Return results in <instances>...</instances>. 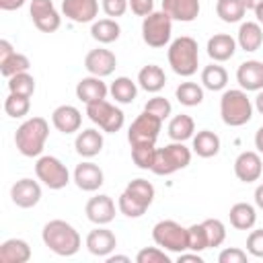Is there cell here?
<instances>
[{"mask_svg": "<svg viewBox=\"0 0 263 263\" xmlns=\"http://www.w3.org/2000/svg\"><path fill=\"white\" fill-rule=\"evenodd\" d=\"M208 55L214 60V62H228L234 53H236V39L230 37L228 33H216L208 39Z\"/></svg>", "mask_w": 263, "mask_h": 263, "instance_id": "cell-23", "label": "cell"}, {"mask_svg": "<svg viewBox=\"0 0 263 263\" xmlns=\"http://www.w3.org/2000/svg\"><path fill=\"white\" fill-rule=\"evenodd\" d=\"M261 2H263V0H242V4H245V8H247V10H255Z\"/></svg>", "mask_w": 263, "mask_h": 263, "instance_id": "cell-57", "label": "cell"}, {"mask_svg": "<svg viewBox=\"0 0 263 263\" xmlns=\"http://www.w3.org/2000/svg\"><path fill=\"white\" fill-rule=\"evenodd\" d=\"M201 84H203V88H208L212 92L224 90L226 84H228V72H226V68L220 66L218 62L205 66L201 70Z\"/></svg>", "mask_w": 263, "mask_h": 263, "instance_id": "cell-33", "label": "cell"}, {"mask_svg": "<svg viewBox=\"0 0 263 263\" xmlns=\"http://www.w3.org/2000/svg\"><path fill=\"white\" fill-rule=\"evenodd\" d=\"M51 123L58 132H62L66 136L76 134V132H80V125H82V113L74 105H60L51 113Z\"/></svg>", "mask_w": 263, "mask_h": 263, "instance_id": "cell-20", "label": "cell"}, {"mask_svg": "<svg viewBox=\"0 0 263 263\" xmlns=\"http://www.w3.org/2000/svg\"><path fill=\"white\" fill-rule=\"evenodd\" d=\"M255 205L259 208V210H263V183H259L257 187H255Z\"/></svg>", "mask_w": 263, "mask_h": 263, "instance_id": "cell-53", "label": "cell"}, {"mask_svg": "<svg viewBox=\"0 0 263 263\" xmlns=\"http://www.w3.org/2000/svg\"><path fill=\"white\" fill-rule=\"evenodd\" d=\"M103 134L95 127H86L82 132L76 134V140H74V148L76 152L82 156V158H92L97 156L101 150H103Z\"/></svg>", "mask_w": 263, "mask_h": 263, "instance_id": "cell-24", "label": "cell"}, {"mask_svg": "<svg viewBox=\"0 0 263 263\" xmlns=\"http://www.w3.org/2000/svg\"><path fill=\"white\" fill-rule=\"evenodd\" d=\"M101 8L109 18H117L127 12L129 0H101Z\"/></svg>", "mask_w": 263, "mask_h": 263, "instance_id": "cell-47", "label": "cell"}, {"mask_svg": "<svg viewBox=\"0 0 263 263\" xmlns=\"http://www.w3.org/2000/svg\"><path fill=\"white\" fill-rule=\"evenodd\" d=\"M253 109L255 105L242 88H228L220 97V117L230 127H240L249 123L253 117Z\"/></svg>", "mask_w": 263, "mask_h": 263, "instance_id": "cell-4", "label": "cell"}, {"mask_svg": "<svg viewBox=\"0 0 263 263\" xmlns=\"http://www.w3.org/2000/svg\"><path fill=\"white\" fill-rule=\"evenodd\" d=\"M84 214H86V218H88L92 224L105 226V224H109V222L115 220V201H113L109 195L99 193V195H95V197H90V199L86 201Z\"/></svg>", "mask_w": 263, "mask_h": 263, "instance_id": "cell-16", "label": "cell"}, {"mask_svg": "<svg viewBox=\"0 0 263 263\" xmlns=\"http://www.w3.org/2000/svg\"><path fill=\"white\" fill-rule=\"evenodd\" d=\"M16 51L12 47V43L8 39H0V64H4L8 58H12Z\"/></svg>", "mask_w": 263, "mask_h": 263, "instance_id": "cell-50", "label": "cell"}, {"mask_svg": "<svg viewBox=\"0 0 263 263\" xmlns=\"http://www.w3.org/2000/svg\"><path fill=\"white\" fill-rule=\"evenodd\" d=\"M136 261L138 263H171V257L166 255L164 249H160L156 245V247H144V249H140L138 255H136Z\"/></svg>", "mask_w": 263, "mask_h": 263, "instance_id": "cell-44", "label": "cell"}, {"mask_svg": "<svg viewBox=\"0 0 263 263\" xmlns=\"http://www.w3.org/2000/svg\"><path fill=\"white\" fill-rule=\"evenodd\" d=\"M203 228H205V236H208V247L214 249V247H220L224 240H226V226L222 220L218 218H208L201 222Z\"/></svg>", "mask_w": 263, "mask_h": 263, "instance_id": "cell-40", "label": "cell"}, {"mask_svg": "<svg viewBox=\"0 0 263 263\" xmlns=\"http://www.w3.org/2000/svg\"><path fill=\"white\" fill-rule=\"evenodd\" d=\"M29 14H31L33 25L41 33H53L62 25V14L58 12V8L53 6L51 0H31Z\"/></svg>", "mask_w": 263, "mask_h": 263, "instance_id": "cell-11", "label": "cell"}, {"mask_svg": "<svg viewBox=\"0 0 263 263\" xmlns=\"http://www.w3.org/2000/svg\"><path fill=\"white\" fill-rule=\"evenodd\" d=\"M255 148H257V152L259 154H263V125L257 129V134H255Z\"/></svg>", "mask_w": 263, "mask_h": 263, "instance_id": "cell-54", "label": "cell"}, {"mask_svg": "<svg viewBox=\"0 0 263 263\" xmlns=\"http://www.w3.org/2000/svg\"><path fill=\"white\" fill-rule=\"evenodd\" d=\"M173 35V18L164 10H154L142 21V39L148 47H164L171 43Z\"/></svg>", "mask_w": 263, "mask_h": 263, "instance_id": "cell-7", "label": "cell"}, {"mask_svg": "<svg viewBox=\"0 0 263 263\" xmlns=\"http://www.w3.org/2000/svg\"><path fill=\"white\" fill-rule=\"evenodd\" d=\"M152 240L164 249L166 253H183L189 251V236L187 228L175 220H160L152 226Z\"/></svg>", "mask_w": 263, "mask_h": 263, "instance_id": "cell-6", "label": "cell"}, {"mask_svg": "<svg viewBox=\"0 0 263 263\" xmlns=\"http://www.w3.org/2000/svg\"><path fill=\"white\" fill-rule=\"evenodd\" d=\"M31 259V247L23 238H8L0 245V263H27Z\"/></svg>", "mask_w": 263, "mask_h": 263, "instance_id": "cell-26", "label": "cell"}, {"mask_svg": "<svg viewBox=\"0 0 263 263\" xmlns=\"http://www.w3.org/2000/svg\"><path fill=\"white\" fill-rule=\"evenodd\" d=\"M84 68L90 76H99V78H105V76H111L113 70L117 68V58L111 49H105V47H97V49H90L84 58Z\"/></svg>", "mask_w": 263, "mask_h": 263, "instance_id": "cell-12", "label": "cell"}, {"mask_svg": "<svg viewBox=\"0 0 263 263\" xmlns=\"http://www.w3.org/2000/svg\"><path fill=\"white\" fill-rule=\"evenodd\" d=\"M29 68H31L29 58L25 53H18V51L12 58H8L4 64H0V72H2L4 78H10V76H14L18 72H29Z\"/></svg>", "mask_w": 263, "mask_h": 263, "instance_id": "cell-42", "label": "cell"}, {"mask_svg": "<svg viewBox=\"0 0 263 263\" xmlns=\"http://www.w3.org/2000/svg\"><path fill=\"white\" fill-rule=\"evenodd\" d=\"M166 134H168V138L173 142H185V140L193 138V134H195V121H193V117L191 115H185V113L171 117L168 127H166Z\"/></svg>", "mask_w": 263, "mask_h": 263, "instance_id": "cell-31", "label": "cell"}, {"mask_svg": "<svg viewBox=\"0 0 263 263\" xmlns=\"http://www.w3.org/2000/svg\"><path fill=\"white\" fill-rule=\"evenodd\" d=\"M144 111H146V113H152V115H156L158 119H162V121H164V119L171 115L173 107H171L168 99H164V97L156 95V97H152V99H148V101H146Z\"/></svg>", "mask_w": 263, "mask_h": 263, "instance_id": "cell-45", "label": "cell"}, {"mask_svg": "<svg viewBox=\"0 0 263 263\" xmlns=\"http://www.w3.org/2000/svg\"><path fill=\"white\" fill-rule=\"evenodd\" d=\"M255 109L263 115V88L257 92V97H255Z\"/></svg>", "mask_w": 263, "mask_h": 263, "instance_id": "cell-56", "label": "cell"}, {"mask_svg": "<svg viewBox=\"0 0 263 263\" xmlns=\"http://www.w3.org/2000/svg\"><path fill=\"white\" fill-rule=\"evenodd\" d=\"M8 80V92H14V95H23V97H33L35 92V78L29 74V72H18Z\"/></svg>", "mask_w": 263, "mask_h": 263, "instance_id": "cell-39", "label": "cell"}, {"mask_svg": "<svg viewBox=\"0 0 263 263\" xmlns=\"http://www.w3.org/2000/svg\"><path fill=\"white\" fill-rule=\"evenodd\" d=\"M41 238L43 245L60 257H72L82 247L78 230L66 220H49L41 230Z\"/></svg>", "mask_w": 263, "mask_h": 263, "instance_id": "cell-1", "label": "cell"}, {"mask_svg": "<svg viewBox=\"0 0 263 263\" xmlns=\"http://www.w3.org/2000/svg\"><path fill=\"white\" fill-rule=\"evenodd\" d=\"M177 261H179V263H187V261H193V263H203L201 255H199V253H195V251H183V253H179Z\"/></svg>", "mask_w": 263, "mask_h": 263, "instance_id": "cell-51", "label": "cell"}, {"mask_svg": "<svg viewBox=\"0 0 263 263\" xmlns=\"http://www.w3.org/2000/svg\"><path fill=\"white\" fill-rule=\"evenodd\" d=\"M117 210L123 214V216H127V218H140V216H144L146 214V205H142L136 197H132L127 191H123L121 195H119V199H117Z\"/></svg>", "mask_w": 263, "mask_h": 263, "instance_id": "cell-41", "label": "cell"}, {"mask_svg": "<svg viewBox=\"0 0 263 263\" xmlns=\"http://www.w3.org/2000/svg\"><path fill=\"white\" fill-rule=\"evenodd\" d=\"M154 158H156V146L154 144H138V146H132V160H134V164L138 168L152 171Z\"/></svg>", "mask_w": 263, "mask_h": 263, "instance_id": "cell-38", "label": "cell"}, {"mask_svg": "<svg viewBox=\"0 0 263 263\" xmlns=\"http://www.w3.org/2000/svg\"><path fill=\"white\" fill-rule=\"evenodd\" d=\"M27 0H0V8L2 10H18Z\"/></svg>", "mask_w": 263, "mask_h": 263, "instance_id": "cell-52", "label": "cell"}, {"mask_svg": "<svg viewBox=\"0 0 263 263\" xmlns=\"http://www.w3.org/2000/svg\"><path fill=\"white\" fill-rule=\"evenodd\" d=\"M175 97L185 107H197L203 101V86H199L197 82H181L175 88Z\"/></svg>", "mask_w": 263, "mask_h": 263, "instance_id": "cell-34", "label": "cell"}, {"mask_svg": "<svg viewBox=\"0 0 263 263\" xmlns=\"http://www.w3.org/2000/svg\"><path fill=\"white\" fill-rule=\"evenodd\" d=\"M236 82L247 92H259L263 88V62L247 60L236 70Z\"/></svg>", "mask_w": 263, "mask_h": 263, "instance_id": "cell-18", "label": "cell"}, {"mask_svg": "<svg viewBox=\"0 0 263 263\" xmlns=\"http://www.w3.org/2000/svg\"><path fill=\"white\" fill-rule=\"evenodd\" d=\"M72 181L76 183V187L80 191H97L105 183V175H103L99 164H95L90 160H84V162L76 164Z\"/></svg>", "mask_w": 263, "mask_h": 263, "instance_id": "cell-17", "label": "cell"}, {"mask_svg": "<svg viewBox=\"0 0 263 263\" xmlns=\"http://www.w3.org/2000/svg\"><path fill=\"white\" fill-rule=\"evenodd\" d=\"M10 199L16 208H23V210L35 208L41 199V185L29 177H23L10 187Z\"/></svg>", "mask_w": 263, "mask_h": 263, "instance_id": "cell-14", "label": "cell"}, {"mask_svg": "<svg viewBox=\"0 0 263 263\" xmlns=\"http://www.w3.org/2000/svg\"><path fill=\"white\" fill-rule=\"evenodd\" d=\"M115 247H117V238L105 226H97L86 234V249L95 257H109L115 251Z\"/></svg>", "mask_w": 263, "mask_h": 263, "instance_id": "cell-19", "label": "cell"}, {"mask_svg": "<svg viewBox=\"0 0 263 263\" xmlns=\"http://www.w3.org/2000/svg\"><path fill=\"white\" fill-rule=\"evenodd\" d=\"M166 60H168V66L175 74H179L183 78L193 76L197 72V66H199L197 41L189 35H181V37L173 39L168 45V51H166Z\"/></svg>", "mask_w": 263, "mask_h": 263, "instance_id": "cell-3", "label": "cell"}, {"mask_svg": "<svg viewBox=\"0 0 263 263\" xmlns=\"http://www.w3.org/2000/svg\"><path fill=\"white\" fill-rule=\"evenodd\" d=\"M105 261H107V263H115V261H121V263H129L132 259H129L127 255H113V253H111L109 257H105Z\"/></svg>", "mask_w": 263, "mask_h": 263, "instance_id": "cell-55", "label": "cell"}, {"mask_svg": "<svg viewBox=\"0 0 263 263\" xmlns=\"http://www.w3.org/2000/svg\"><path fill=\"white\" fill-rule=\"evenodd\" d=\"M247 261H249L247 251H242L238 247H228V249L220 251V255H218V263H247Z\"/></svg>", "mask_w": 263, "mask_h": 263, "instance_id": "cell-48", "label": "cell"}, {"mask_svg": "<svg viewBox=\"0 0 263 263\" xmlns=\"http://www.w3.org/2000/svg\"><path fill=\"white\" fill-rule=\"evenodd\" d=\"M187 236H189V251H195V253H201L208 247V236H205V228L203 224H191L187 228Z\"/></svg>", "mask_w": 263, "mask_h": 263, "instance_id": "cell-43", "label": "cell"}, {"mask_svg": "<svg viewBox=\"0 0 263 263\" xmlns=\"http://www.w3.org/2000/svg\"><path fill=\"white\" fill-rule=\"evenodd\" d=\"M247 8L242 0H218L216 2V14L224 23H240Z\"/></svg>", "mask_w": 263, "mask_h": 263, "instance_id": "cell-35", "label": "cell"}, {"mask_svg": "<svg viewBox=\"0 0 263 263\" xmlns=\"http://www.w3.org/2000/svg\"><path fill=\"white\" fill-rule=\"evenodd\" d=\"M164 84H166V74L156 64H148L138 72V86L146 92H160Z\"/></svg>", "mask_w": 263, "mask_h": 263, "instance_id": "cell-27", "label": "cell"}, {"mask_svg": "<svg viewBox=\"0 0 263 263\" xmlns=\"http://www.w3.org/2000/svg\"><path fill=\"white\" fill-rule=\"evenodd\" d=\"M123 191H127L132 197H136V199H138L142 205H146V208H150L152 201H154V197H156L154 185H152L150 181H146V179H134V181H129Z\"/></svg>", "mask_w": 263, "mask_h": 263, "instance_id": "cell-36", "label": "cell"}, {"mask_svg": "<svg viewBox=\"0 0 263 263\" xmlns=\"http://www.w3.org/2000/svg\"><path fill=\"white\" fill-rule=\"evenodd\" d=\"M109 95V86L103 82V78L99 76H84L78 80L76 84V97L88 105V103H95V101H101V99H107Z\"/></svg>", "mask_w": 263, "mask_h": 263, "instance_id": "cell-21", "label": "cell"}, {"mask_svg": "<svg viewBox=\"0 0 263 263\" xmlns=\"http://www.w3.org/2000/svg\"><path fill=\"white\" fill-rule=\"evenodd\" d=\"M86 115L88 119L99 125L105 134H115L123 127L125 123V115L119 107H115L113 103H109L107 99H101V101H95V103H88L86 105Z\"/></svg>", "mask_w": 263, "mask_h": 263, "instance_id": "cell-8", "label": "cell"}, {"mask_svg": "<svg viewBox=\"0 0 263 263\" xmlns=\"http://www.w3.org/2000/svg\"><path fill=\"white\" fill-rule=\"evenodd\" d=\"M31 109V97H23V95H14V92H8L6 101H4V111L8 117L12 119H21L29 113Z\"/></svg>", "mask_w": 263, "mask_h": 263, "instance_id": "cell-37", "label": "cell"}, {"mask_svg": "<svg viewBox=\"0 0 263 263\" xmlns=\"http://www.w3.org/2000/svg\"><path fill=\"white\" fill-rule=\"evenodd\" d=\"M129 10L136 16H148L154 12V0H129Z\"/></svg>", "mask_w": 263, "mask_h": 263, "instance_id": "cell-49", "label": "cell"}, {"mask_svg": "<svg viewBox=\"0 0 263 263\" xmlns=\"http://www.w3.org/2000/svg\"><path fill=\"white\" fill-rule=\"evenodd\" d=\"M162 129V119H158L152 113L142 111L129 125L127 129V142L129 146H138V144H156L158 134Z\"/></svg>", "mask_w": 263, "mask_h": 263, "instance_id": "cell-10", "label": "cell"}, {"mask_svg": "<svg viewBox=\"0 0 263 263\" xmlns=\"http://www.w3.org/2000/svg\"><path fill=\"white\" fill-rule=\"evenodd\" d=\"M189 162H191V150L183 142H171L162 148H156L152 173L158 177H166L189 166Z\"/></svg>", "mask_w": 263, "mask_h": 263, "instance_id": "cell-5", "label": "cell"}, {"mask_svg": "<svg viewBox=\"0 0 263 263\" xmlns=\"http://www.w3.org/2000/svg\"><path fill=\"white\" fill-rule=\"evenodd\" d=\"M35 175H37V179L45 187H49L53 191L64 189L70 183V171H68V166L60 158L49 156V154L37 158V162H35Z\"/></svg>", "mask_w": 263, "mask_h": 263, "instance_id": "cell-9", "label": "cell"}, {"mask_svg": "<svg viewBox=\"0 0 263 263\" xmlns=\"http://www.w3.org/2000/svg\"><path fill=\"white\" fill-rule=\"evenodd\" d=\"M236 45L245 51H257L263 45V29L257 21L240 23L236 33Z\"/></svg>", "mask_w": 263, "mask_h": 263, "instance_id": "cell-25", "label": "cell"}, {"mask_svg": "<svg viewBox=\"0 0 263 263\" xmlns=\"http://www.w3.org/2000/svg\"><path fill=\"white\" fill-rule=\"evenodd\" d=\"M247 253L251 257L263 259V228H257V230L249 232V236H247Z\"/></svg>", "mask_w": 263, "mask_h": 263, "instance_id": "cell-46", "label": "cell"}, {"mask_svg": "<svg viewBox=\"0 0 263 263\" xmlns=\"http://www.w3.org/2000/svg\"><path fill=\"white\" fill-rule=\"evenodd\" d=\"M253 12H255V18H257V23H259V25H263V2H261V4H259L255 10H253Z\"/></svg>", "mask_w": 263, "mask_h": 263, "instance_id": "cell-58", "label": "cell"}, {"mask_svg": "<svg viewBox=\"0 0 263 263\" xmlns=\"http://www.w3.org/2000/svg\"><path fill=\"white\" fill-rule=\"evenodd\" d=\"M228 218L236 230H251L257 222V210H255V205H251L247 201H238L230 208Z\"/></svg>", "mask_w": 263, "mask_h": 263, "instance_id": "cell-29", "label": "cell"}, {"mask_svg": "<svg viewBox=\"0 0 263 263\" xmlns=\"http://www.w3.org/2000/svg\"><path fill=\"white\" fill-rule=\"evenodd\" d=\"M109 95L115 99V103L129 105L138 97V84L127 76H117L109 86Z\"/></svg>", "mask_w": 263, "mask_h": 263, "instance_id": "cell-32", "label": "cell"}, {"mask_svg": "<svg viewBox=\"0 0 263 263\" xmlns=\"http://www.w3.org/2000/svg\"><path fill=\"white\" fill-rule=\"evenodd\" d=\"M162 10L179 23H191L199 16V0H162Z\"/></svg>", "mask_w": 263, "mask_h": 263, "instance_id": "cell-22", "label": "cell"}, {"mask_svg": "<svg viewBox=\"0 0 263 263\" xmlns=\"http://www.w3.org/2000/svg\"><path fill=\"white\" fill-rule=\"evenodd\" d=\"M121 35V27L115 18H99L90 25V37L103 45L117 41Z\"/></svg>", "mask_w": 263, "mask_h": 263, "instance_id": "cell-30", "label": "cell"}, {"mask_svg": "<svg viewBox=\"0 0 263 263\" xmlns=\"http://www.w3.org/2000/svg\"><path fill=\"white\" fill-rule=\"evenodd\" d=\"M234 175L242 183H255L263 175V160L259 152L255 150H245L236 156L234 160Z\"/></svg>", "mask_w": 263, "mask_h": 263, "instance_id": "cell-13", "label": "cell"}, {"mask_svg": "<svg viewBox=\"0 0 263 263\" xmlns=\"http://www.w3.org/2000/svg\"><path fill=\"white\" fill-rule=\"evenodd\" d=\"M62 14L78 25L95 23L99 14V0H62Z\"/></svg>", "mask_w": 263, "mask_h": 263, "instance_id": "cell-15", "label": "cell"}, {"mask_svg": "<svg viewBox=\"0 0 263 263\" xmlns=\"http://www.w3.org/2000/svg\"><path fill=\"white\" fill-rule=\"evenodd\" d=\"M49 136V123L43 117L25 119L14 132V146L27 158H39Z\"/></svg>", "mask_w": 263, "mask_h": 263, "instance_id": "cell-2", "label": "cell"}, {"mask_svg": "<svg viewBox=\"0 0 263 263\" xmlns=\"http://www.w3.org/2000/svg\"><path fill=\"white\" fill-rule=\"evenodd\" d=\"M191 140H193L191 150L199 158H212L220 152V138H218V134H214L210 129H201V132L193 134Z\"/></svg>", "mask_w": 263, "mask_h": 263, "instance_id": "cell-28", "label": "cell"}]
</instances>
